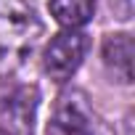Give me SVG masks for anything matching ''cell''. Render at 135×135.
Instances as JSON below:
<instances>
[{"label": "cell", "mask_w": 135, "mask_h": 135, "mask_svg": "<svg viewBox=\"0 0 135 135\" xmlns=\"http://www.w3.org/2000/svg\"><path fill=\"white\" fill-rule=\"evenodd\" d=\"M42 37V21L21 0H0V66L21 64Z\"/></svg>", "instance_id": "1"}, {"label": "cell", "mask_w": 135, "mask_h": 135, "mask_svg": "<svg viewBox=\"0 0 135 135\" xmlns=\"http://www.w3.org/2000/svg\"><path fill=\"white\" fill-rule=\"evenodd\" d=\"M48 135H117L114 127L93 109L82 90H66L58 95L48 122Z\"/></svg>", "instance_id": "2"}, {"label": "cell", "mask_w": 135, "mask_h": 135, "mask_svg": "<svg viewBox=\"0 0 135 135\" xmlns=\"http://www.w3.org/2000/svg\"><path fill=\"white\" fill-rule=\"evenodd\" d=\"M103 64L114 74V80L127 85L132 80V37L124 32L109 35L103 40Z\"/></svg>", "instance_id": "5"}, {"label": "cell", "mask_w": 135, "mask_h": 135, "mask_svg": "<svg viewBox=\"0 0 135 135\" xmlns=\"http://www.w3.org/2000/svg\"><path fill=\"white\" fill-rule=\"evenodd\" d=\"M50 16L64 29H80L95 13V0H50Z\"/></svg>", "instance_id": "6"}, {"label": "cell", "mask_w": 135, "mask_h": 135, "mask_svg": "<svg viewBox=\"0 0 135 135\" xmlns=\"http://www.w3.org/2000/svg\"><path fill=\"white\" fill-rule=\"evenodd\" d=\"M40 106V90L13 77L0 80V135H32Z\"/></svg>", "instance_id": "3"}, {"label": "cell", "mask_w": 135, "mask_h": 135, "mask_svg": "<svg viewBox=\"0 0 135 135\" xmlns=\"http://www.w3.org/2000/svg\"><path fill=\"white\" fill-rule=\"evenodd\" d=\"M88 48H90V37L80 29H64V32L53 35L50 42L45 45V53H42L45 74L56 82L72 80L74 72L80 69Z\"/></svg>", "instance_id": "4"}]
</instances>
